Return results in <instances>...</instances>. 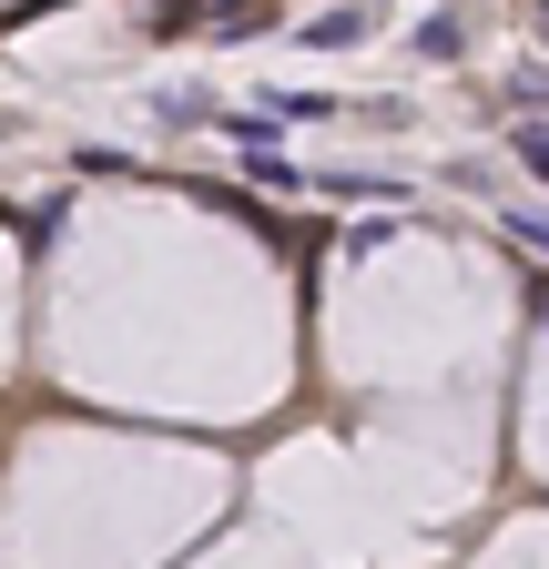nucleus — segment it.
<instances>
[{
    "label": "nucleus",
    "instance_id": "nucleus-1",
    "mask_svg": "<svg viewBox=\"0 0 549 569\" xmlns=\"http://www.w3.org/2000/svg\"><path fill=\"white\" fill-rule=\"evenodd\" d=\"M306 41H316V51H347V41H367V11H336V21H316Z\"/></svg>",
    "mask_w": 549,
    "mask_h": 569
},
{
    "label": "nucleus",
    "instance_id": "nucleus-2",
    "mask_svg": "<svg viewBox=\"0 0 549 569\" xmlns=\"http://www.w3.org/2000/svg\"><path fill=\"white\" fill-rule=\"evenodd\" d=\"M509 102H519V112H539V122H549V71H539V61H529V71H509Z\"/></svg>",
    "mask_w": 549,
    "mask_h": 569
},
{
    "label": "nucleus",
    "instance_id": "nucleus-3",
    "mask_svg": "<svg viewBox=\"0 0 549 569\" xmlns=\"http://www.w3.org/2000/svg\"><path fill=\"white\" fill-rule=\"evenodd\" d=\"M519 163H529V173L549 183V122H529V132H519Z\"/></svg>",
    "mask_w": 549,
    "mask_h": 569
},
{
    "label": "nucleus",
    "instance_id": "nucleus-4",
    "mask_svg": "<svg viewBox=\"0 0 549 569\" xmlns=\"http://www.w3.org/2000/svg\"><path fill=\"white\" fill-rule=\"evenodd\" d=\"M509 234H519V244H539V254H549V213H509Z\"/></svg>",
    "mask_w": 549,
    "mask_h": 569
},
{
    "label": "nucleus",
    "instance_id": "nucleus-5",
    "mask_svg": "<svg viewBox=\"0 0 549 569\" xmlns=\"http://www.w3.org/2000/svg\"><path fill=\"white\" fill-rule=\"evenodd\" d=\"M539 336H549V284H539Z\"/></svg>",
    "mask_w": 549,
    "mask_h": 569
},
{
    "label": "nucleus",
    "instance_id": "nucleus-6",
    "mask_svg": "<svg viewBox=\"0 0 549 569\" xmlns=\"http://www.w3.org/2000/svg\"><path fill=\"white\" fill-rule=\"evenodd\" d=\"M539 31H549V0H539Z\"/></svg>",
    "mask_w": 549,
    "mask_h": 569
}]
</instances>
